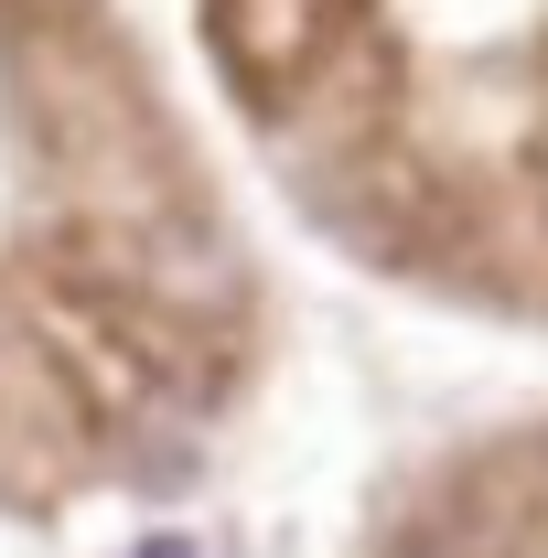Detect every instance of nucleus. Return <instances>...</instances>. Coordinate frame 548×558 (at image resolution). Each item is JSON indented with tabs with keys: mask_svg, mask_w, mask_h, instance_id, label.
<instances>
[{
	"mask_svg": "<svg viewBox=\"0 0 548 558\" xmlns=\"http://www.w3.org/2000/svg\"><path fill=\"white\" fill-rule=\"evenodd\" d=\"M140 558H194V548H183V537H151V548H140Z\"/></svg>",
	"mask_w": 548,
	"mask_h": 558,
	"instance_id": "1",
	"label": "nucleus"
}]
</instances>
